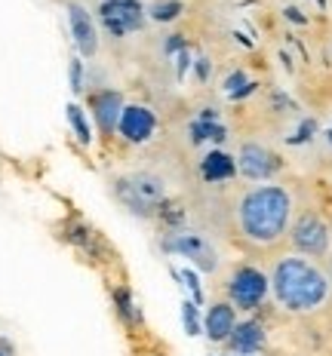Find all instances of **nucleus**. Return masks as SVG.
Instances as JSON below:
<instances>
[{"label": "nucleus", "instance_id": "obj_1", "mask_svg": "<svg viewBox=\"0 0 332 356\" xmlns=\"http://www.w3.org/2000/svg\"><path fill=\"white\" fill-rule=\"evenodd\" d=\"M292 194L280 184H255L237 203V227L255 246H274L290 234Z\"/></svg>", "mask_w": 332, "mask_h": 356}, {"label": "nucleus", "instance_id": "obj_2", "mask_svg": "<svg viewBox=\"0 0 332 356\" xmlns=\"http://www.w3.org/2000/svg\"><path fill=\"white\" fill-rule=\"evenodd\" d=\"M271 292L290 314H311L329 298V277L305 255H283L271 270Z\"/></svg>", "mask_w": 332, "mask_h": 356}, {"label": "nucleus", "instance_id": "obj_3", "mask_svg": "<svg viewBox=\"0 0 332 356\" xmlns=\"http://www.w3.org/2000/svg\"><path fill=\"white\" fill-rule=\"evenodd\" d=\"M271 292V277H264L258 267L240 264L228 280V301L240 310H255L262 307Z\"/></svg>", "mask_w": 332, "mask_h": 356}, {"label": "nucleus", "instance_id": "obj_4", "mask_svg": "<svg viewBox=\"0 0 332 356\" xmlns=\"http://www.w3.org/2000/svg\"><path fill=\"white\" fill-rule=\"evenodd\" d=\"M292 249L305 258H323L329 252V225L317 212H301L290 225Z\"/></svg>", "mask_w": 332, "mask_h": 356}, {"label": "nucleus", "instance_id": "obj_5", "mask_svg": "<svg viewBox=\"0 0 332 356\" xmlns=\"http://www.w3.org/2000/svg\"><path fill=\"white\" fill-rule=\"evenodd\" d=\"M117 197L136 215H154V206L164 197V188H160L157 178H148V175L120 178V181H117Z\"/></svg>", "mask_w": 332, "mask_h": 356}, {"label": "nucleus", "instance_id": "obj_6", "mask_svg": "<svg viewBox=\"0 0 332 356\" xmlns=\"http://www.w3.org/2000/svg\"><path fill=\"white\" fill-rule=\"evenodd\" d=\"M90 108H93V120L99 126V132L105 138H111L120 126V117H123V95L117 89H99V92L90 99Z\"/></svg>", "mask_w": 332, "mask_h": 356}, {"label": "nucleus", "instance_id": "obj_7", "mask_svg": "<svg viewBox=\"0 0 332 356\" xmlns=\"http://www.w3.org/2000/svg\"><path fill=\"white\" fill-rule=\"evenodd\" d=\"M68 28H71V37L77 43L80 56L84 58H93L99 53V31H95V22H93V13L80 3H68Z\"/></svg>", "mask_w": 332, "mask_h": 356}, {"label": "nucleus", "instance_id": "obj_8", "mask_svg": "<svg viewBox=\"0 0 332 356\" xmlns=\"http://www.w3.org/2000/svg\"><path fill=\"white\" fill-rule=\"evenodd\" d=\"M237 169L249 181H268L271 175L277 172V157L262 145H243L237 154Z\"/></svg>", "mask_w": 332, "mask_h": 356}, {"label": "nucleus", "instance_id": "obj_9", "mask_svg": "<svg viewBox=\"0 0 332 356\" xmlns=\"http://www.w3.org/2000/svg\"><path fill=\"white\" fill-rule=\"evenodd\" d=\"M99 13H102V19H105V25L111 28V34L136 31V28L145 22L142 6H139L136 0H105Z\"/></svg>", "mask_w": 332, "mask_h": 356}, {"label": "nucleus", "instance_id": "obj_10", "mask_svg": "<svg viewBox=\"0 0 332 356\" xmlns=\"http://www.w3.org/2000/svg\"><path fill=\"white\" fill-rule=\"evenodd\" d=\"M154 129H157V120H154V114L145 105H127L123 108L120 126H117L120 138H127L129 145H142L154 136Z\"/></svg>", "mask_w": 332, "mask_h": 356}, {"label": "nucleus", "instance_id": "obj_11", "mask_svg": "<svg viewBox=\"0 0 332 356\" xmlns=\"http://www.w3.org/2000/svg\"><path fill=\"white\" fill-rule=\"evenodd\" d=\"M234 325H237V307H234L231 301L210 304V310H206V316H203V332L210 335V341L225 344V341L231 338Z\"/></svg>", "mask_w": 332, "mask_h": 356}, {"label": "nucleus", "instance_id": "obj_12", "mask_svg": "<svg viewBox=\"0 0 332 356\" xmlns=\"http://www.w3.org/2000/svg\"><path fill=\"white\" fill-rule=\"evenodd\" d=\"M225 347L231 353H262L264 347V325L258 320H243L234 325L231 338L225 341Z\"/></svg>", "mask_w": 332, "mask_h": 356}, {"label": "nucleus", "instance_id": "obj_13", "mask_svg": "<svg viewBox=\"0 0 332 356\" xmlns=\"http://www.w3.org/2000/svg\"><path fill=\"white\" fill-rule=\"evenodd\" d=\"M169 249L179 252V255L191 258L197 267H203V270H212L216 267V252L210 249V243L200 240L197 234H179L173 243H169Z\"/></svg>", "mask_w": 332, "mask_h": 356}, {"label": "nucleus", "instance_id": "obj_14", "mask_svg": "<svg viewBox=\"0 0 332 356\" xmlns=\"http://www.w3.org/2000/svg\"><path fill=\"white\" fill-rule=\"evenodd\" d=\"M237 172V160H231L228 154H210V157L203 160V175L210 178V181H221V178H231Z\"/></svg>", "mask_w": 332, "mask_h": 356}, {"label": "nucleus", "instance_id": "obj_15", "mask_svg": "<svg viewBox=\"0 0 332 356\" xmlns=\"http://www.w3.org/2000/svg\"><path fill=\"white\" fill-rule=\"evenodd\" d=\"M68 123H71V129H74V136H77L80 145L93 142V129H90V123H86V114L80 105H68Z\"/></svg>", "mask_w": 332, "mask_h": 356}, {"label": "nucleus", "instance_id": "obj_16", "mask_svg": "<svg viewBox=\"0 0 332 356\" xmlns=\"http://www.w3.org/2000/svg\"><path fill=\"white\" fill-rule=\"evenodd\" d=\"M114 307H117V314H120L129 325H136L139 320H142V314L136 310V301H132V295L127 292V289H117V295H114Z\"/></svg>", "mask_w": 332, "mask_h": 356}, {"label": "nucleus", "instance_id": "obj_17", "mask_svg": "<svg viewBox=\"0 0 332 356\" xmlns=\"http://www.w3.org/2000/svg\"><path fill=\"white\" fill-rule=\"evenodd\" d=\"M71 89H74V92H80V89H84V77H80V62H77V58L71 62Z\"/></svg>", "mask_w": 332, "mask_h": 356}, {"label": "nucleus", "instance_id": "obj_18", "mask_svg": "<svg viewBox=\"0 0 332 356\" xmlns=\"http://www.w3.org/2000/svg\"><path fill=\"white\" fill-rule=\"evenodd\" d=\"M175 10H182L179 3H169V6H157V10H154V16L157 19H173V16H179V13Z\"/></svg>", "mask_w": 332, "mask_h": 356}, {"label": "nucleus", "instance_id": "obj_19", "mask_svg": "<svg viewBox=\"0 0 332 356\" xmlns=\"http://www.w3.org/2000/svg\"><path fill=\"white\" fill-rule=\"evenodd\" d=\"M184 323H188V332H191V335H194V332H197V323H194V304H184Z\"/></svg>", "mask_w": 332, "mask_h": 356}, {"label": "nucleus", "instance_id": "obj_20", "mask_svg": "<svg viewBox=\"0 0 332 356\" xmlns=\"http://www.w3.org/2000/svg\"><path fill=\"white\" fill-rule=\"evenodd\" d=\"M225 356H262V353H231V350H225Z\"/></svg>", "mask_w": 332, "mask_h": 356}, {"label": "nucleus", "instance_id": "obj_21", "mask_svg": "<svg viewBox=\"0 0 332 356\" xmlns=\"http://www.w3.org/2000/svg\"><path fill=\"white\" fill-rule=\"evenodd\" d=\"M0 356H10V350H3V347H0Z\"/></svg>", "mask_w": 332, "mask_h": 356}]
</instances>
